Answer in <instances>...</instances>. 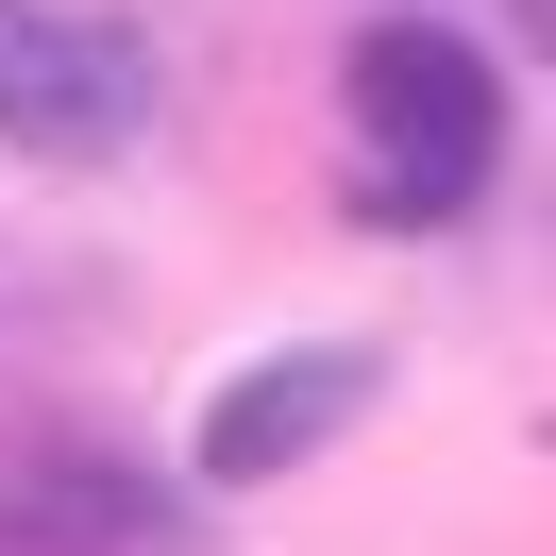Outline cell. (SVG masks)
<instances>
[{
	"label": "cell",
	"instance_id": "1",
	"mask_svg": "<svg viewBox=\"0 0 556 556\" xmlns=\"http://www.w3.org/2000/svg\"><path fill=\"white\" fill-rule=\"evenodd\" d=\"M338 118L371 136L354 219L439 237V219L489 186V152H506V68H489L472 35H439V17H371V35L338 51Z\"/></svg>",
	"mask_w": 556,
	"mask_h": 556
},
{
	"label": "cell",
	"instance_id": "2",
	"mask_svg": "<svg viewBox=\"0 0 556 556\" xmlns=\"http://www.w3.org/2000/svg\"><path fill=\"white\" fill-rule=\"evenodd\" d=\"M371 405H388V338H270V354H237V371L203 388L186 472H203V489H287L304 455H338Z\"/></svg>",
	"mask_w": 556,
	"mask_h": 556
},
{
	"label": "cell",
	"instance_id": "3",
	"mask_svg": "<svg viewBox=\"0 0 556 556\" xmlns=\"http://www.w3.org/2000/svg\"><path fill=\"white\" fill-rule=\"evenodd\" d=\"M0 136L51 169H102L152 136V35L85 0H0Z\"/></svg>",
	"mask_w": 556,
	"mask_h": 556
},
{
	"label": "cell",
	"instance_id": "4",
	"mask_svg": "<svg viewBox=\"0 0 556 556\" xmlns=\"http://www.w3.org/2000/svg\"><path fill=\"white\" fill-rule=\"evenodd\" d=\"M0 540H35V556H186V489L136 472V455L51 439L35 472H17V506H0Z\"/></svg>",
	"mask_w": 556,
	"mask_h": 556
},
{
	"label": "cell",
	"instance_id": "5",
	"mask_svg": "<svg viewBox=\"0 0 556 556\" xmlns=\"http://www.w3.org/2000/svg\"><path fill=\"white\" fill-rule=\"evenodd\" d=\"M506 17H522V51H556V0H506Z\"/></svg>",
	"mask_w": 556,
	"mask_h": 556
}]
</instances>
